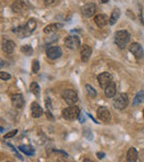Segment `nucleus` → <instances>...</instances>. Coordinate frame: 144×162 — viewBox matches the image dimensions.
<instances>
[{
    "label": "nucleus",
    "instance_id": "obj_1",
    "mask_svg": "<svg viewBox=\"0 0 144 162\" xmlns=\"http://www.w3.org/2000/svg\"><path fill=\"white\" fill-rule=\"evenodd\" d=\"M36 27H37L36 20L34 19H30L25 26H19V27L13 28L12 32L15 34H17L19 38H27L33 32Z\"/></svg>",
    "mask_w": 144,
    "mask_h": 162
},
{
    "label": "nucleus",
    "instance_id": "obj_2",
    "mask_svg": "<svg viewBox=\"0 0 144 162\" xmlns=\"http://www.w3.org/2000/svg\"><path fill=\"white\" fill-rule=\"evenodd\" d=\"M130 39H131V34L126 30H119L114 34V42L120 49H124L129 45Z\"/></svg>",
    "mask_w": 144,
    "mask_h": 162
},
{
    "label": "nucleus",
    "instance_id": "obj_3",
    "mask_svg": "<svg viewBox=\"0 0 144 162\" xmlns=\"http://www.w3.org/2000/svg\"><path fill=\"white\" fill-rule=\"evenodd\" d=\"M79 116H80V108H78L77 106H70V107L65 108V110L62 111V117L65 120H69V121L78 119Z\"/></svg>",
    "mask_w": 144,
    "mask_h": 162
},
{
    "label": "nucleus",
    "instance_id": "obj_4",
    "mask_svg": "<svg viewBox=\"0 0 144 162\" xmlns=\"http://www.w3.org/2000/svg\"><path fill=\"white\" fill-rule=\"evenodd\" d=\"M62 98H63V100H65L69 106H74V104L78 102V100H79L78 93L74 91V90H72V89L63 90V92H62Z\"/></svg>",
    "mask_w": 144,
    "mask_h": 162
},
{
    "label": "nucleus",
    "instance_id": "obj_5",
    "mask_svg": "<svg viewBox=\"0 0 144 162\" xmlns=\"http://www.w3.org/2000/svg\"><path fill=\"white\" fill-rule=\"evenodd\" d=\"M128 103H129V97H128L126 93H120L113 101L114 108L118 109V110H123V109H125V108L128 107Z\"/></svg>",
    "mask_w": 144,
    "mask_h": 162
},
{
    "label": "nucleus",
    "instance_id": "obj_6",
    "mask_svg": "<svg viewBox=\"0 0 144 162\" xmlns=\"http://www.w3.org/2000/svg\"><path fill=\"white\" fill-rule=\"evenodd\" d=\"M80 38L78 36H69L65 40V46L71 50H76L80 47Z\"/></svg>",
    "mask_w": 144,
    "mask_h": 162
},
{
    "label": "nucleus",
    "instance_id": "obj_7",
    "mask_svg": "<svg viewBox=\"0 0 144 162\" xmlns=\"http://www.w3.org/2000/svg\"><path fill=\"white\" fill-rule=\"evenodd\" d=\"M98 81L100 87L105 89L112 82V76H111L110 72H102V74H100L98 76Z\"/></svg>",
    "mask_w": 144,
    "mask_h": 162
},
{
    "label": "nucleus",
    "instance_id": "obj_8",
    "mask_svg": "<svg viewBox=\"0 0 144 162\" xmlns=\"http://www.w3.org/2000/svg\"><path fill=\"white\" fill-rule=\"evenodd\" d=\"M129 51L134 56L135 58H138V59H141L144 57V50L140 43L134 42V43H132V45H130Z\"/></svg>",
    "mask_w": 144,
    "mask_h": 162
},
{
    "label": "nucleus",
    "instance_id": "obj_9",
    "mask_svg": "<svg viewBox=\"0 0 144 162\" xmlns=\"http://www.w3.org/2000/svg\"><path fill=\"white\" fill-rule=\"evenodd\" d=\"M61 56H62V50L60 47L53 46V47H49L47 49V57L50 60H55V59L60 58Z\"/></svg>",
    "mask_w": 144,
    "mask_h": 162
},
{
    "label": "nucleus",
    "instance_id": "obj_10",
    "mask_svg": "<svg viewBox=\"0 0 144 162\" xmlns=\"http://www.w3.org/2000/svg\"><path fill=\"white\" fill-rule=\"evenodd\" d=\"M97 116L100 120H101L102 122H110L111 121V113L109 111V109L105 107H100L97 111Z\"/></svg>",
    "mask_w": 144,
    "mask_h": 162
},
{
    "label": "nucleus",
    "instance_id": "obj_11",
    "mask_svg": "<svg viewBox=\"0 0 144 162\" xmlns=\"http://www.w3.org/2000/svg\"><path fill=\"white\" fill-rule=\"evenodd\" d=\"M81 10H82V15L84 17L91 18V17H93L95 11H97V6H95L94 3H86V5H84L81 8Z\"/></svg>",
    "mask_w": 144,
    "mask_h": 162
},
{
    "label": "nucleus",
    "instance_id": "obj_12",
    "mask_svg": "<svg viewBox=\"0 0 144 162\" xmlns=\"http://www.w3.org/2000/svg\"><path fill=\"white\" fill-rule=\"evenodd\" d=\"M94 22L97 23V26L100 28L105 27L107 23H110V19L107 18V16L104 13H100V15H97L94 17Z\"/></svg>",
    "mask_w": 144,
    "mask_h": 162
},
{
    "label": "nucleus",
    "instance_id": "obj_13",
    "mask_svg": "<svg viewBox=\"0 0 144 162\" xmlns=\"http://www.w3.org/2000/svg\"><path fill=\"white\" fill-rule=\"evenodd\" d=\"M11 101H12V104L16 108L18 109H21L23 106H25V98L23 95H20V93H17V95H13L11 97Z\"/></svg>",
    "mask_w": 144,
    "mask_h": 162
},
{
    "label": "nucleus",
    "instance_id": "obj_14",
    "mask_svg": "<svg viewBox=\"0 0 144 162\" xmlns=\"http://www.w3.org/2000/svg\"><path fill=\"white\" fill-rule=\"evenodd\" d=\"M43 114V109L40 107L38 102H32L31 103V116L33 118H40Z\"/></svg>",
    "mask_w": 144,
    "mask_h": 162
},
{
    "label": "nucleus",
    "instance_id": "obj_15",
    "mask_svg": "<svg viewBox=\"0 0 144 162\" xmlns=\"http://www.w3.org/2000/svg\"><path fill=\"white\" fill-rule=\"evenodd\" d=\"M11 9L15 13H23L26 10V5L22 0H16L15 2L12 3V6H11Z\"/></svg>",
    "mask_w": 144,
    "mask_h": 162
},
{
    "label": "nucleus",
    "instance_id": "obj_16",
    "mask_svg": "<svg viewBox=\"0 0 144 162\" xmlns=\"http://www.w3.org/2000/svg\"><path fill=\"white\" fill-rule=\"evenodd\" d=\"M91 53H92V49L89 46H83L82 50H81V60L83 62H88L90 57H91Z\"/></svg>",
    "mask_w": 144,
    "mask_h": 162
},
{
    "label": "nucleus",
    "instance_id": "obj_17",
    "mask_svg": "<svg viewBox=\"0 0 144 162\" xmlns=\"http://www.w3.org/2000/svg\"><path fill=\"white\" fill-rule=\"evenodd\" d=\"M126 161L128 162H136L138 161V151L135 148H130L126 152Z\"/></svg>",
    "mask_w": 144,
    "mask_h": 162
},
{
    "label": "nucleus",
    "instance_id": "obj_18",
    "mask_svg": "<svg viewBox=\"0 0 144 162\" xmlns=\"http://www.w3.org/2000/svg\"><path fill=\"white\" fill-rule=\"evenodd\" d=\"M104 93L107 98H113L115 93H117V87H115V83L112 81V82L104 89Z\"/></svg>",
    "mask_w": 144,
    "mask_h": 162
},
{
    "label": "nucleus",
    "instance_id": "obj_19",
    "mask_svg": "<svg viewBox=\"0 0 144 162\" xmlns=\"http://www.w3.org/2000/svg\"><path fill=\"white\" fill-rule=\"evenodd\" d=\"M61 27H62V25H60V23H51V25L47 26V27L43 29V32L47 34H54V32H57Z\"/></svg>",
    "mask_w": 144,
    "mask_h": 162
},
{
    "label": "nucleus",
    "instance_id": "obj_20",
    "mask_svg": "<svg viewBox=\"0 0 144 162\" xmlns=\"http://www.w3.org/2000/svg\"><path fill=\"white\" fill-rule=\"evenodd\" d=\"M2 49H3V51L7 52V53H12L13 50H15V42L11 41V40H7V41L3 42Z\"/></svg>",
    "mask_w": 144,
    "mask_h": 162
},
{
    "label": "nucleus",
    "instance_id": "obj_21",
    "mask_svg": "<svg viewBox=\"0 0 144 162\" xmlns=\"http://www.w3.org/2000/svg\"><path fill=\"white\" fill-rule=\"evenodd\" d=\"M144 101V90L138 92V95H135L134 100H133V107H136L139 104H141Z\"/></svg>",
    "mask_w": 144,
    "mask_h": 162
},
{
    "label": "nucleus",
    "instance_id": "obj_22",
    "mask_svg": "<svg viewBox=\"0 0 144 162\" xmlns=\"http://www.w3.org/2000/svg\"><path fill=\"white\" fill-rule=\"evenodd\" d=\"M120 15H121V13H120L119 8H114L112 13H111V18H110V25L111 26L114 25V23L118 21V19L120 18Z\"/></svg>",
    "mask_w": 144,
    "mask_h": 162
},
{
    "label": "nucleus",
    "instance_id": "obj_23",
    "mask_svg": "<svg viewBox=\"0 0 144 162\" xmlns=\"http://www.w3.org/2000/svg\"><path fill=\"white\" fill-rule=\"evenodd\" d=\"M19 150L25 153L26 156H33L34 154V149L31 146H20Z\"/></svg>",
    "mask_w": 144,
    "mask_h": 162
},
{
    "label": "nucleus",
    "instance_id": "obj_24",
    "mask_svg": "<svg viewBox=\"0 0 144 162\" xmlns=\"http://www.w3.org/2000/svg\"><path fill=\"white\" fill-rule=\"evenodd\" d=\"M30 91L32 92L36 97H39L40 95V86L37 82H32L30 85Z\"/></svg>",
    "mask_w": 144,
    "mask_h": 162
},
{
    "label": "nucleus",
    "instance_id": "obj_25",
    "mask_svg": "<svg viewBox=\"0 0 144 162\" xmlns=\"http://www.w3.org/2000/svg\"><path fill=\"white\" fill-rule=\"evenodd\" d=\"M86 89L90 98H95V97H97V91H95V89L93 88V87H91L90 85H86Z\"/></svg>",
    "mask_w": 144,
    "mask_h": 162
},
{
    "label": "nucleus",
    "instance_id": "obj_26",
    "mask_svg": "<svg viewBox=\"0 0 144 162\" xmlns=\"http://www.w3.org/2000/svg\"><path fill=\"white\" fill-rule=\"evenodd\" d=\"M21 52L22 53H25L26 56H30L32 52H33V49H32V47L29 46V45H26V46H22L21 47Z\"/></svg>",
    "mask_w": 144,
    "mask_h": 162
},
{
    "label": "nucleus",
    "instance_id": "obj_27",
    "mask_svg": "<svg viewBox=\"0 0 144 162\" xmlns=\"http://www.w3.org/2000/svg\"><path fill=\"white\" fill-rule=\"evenodd\" d=\"M40 70V63L38 60H33V62H32V72L33 74H38Z\"/></svg>",
    "mask_w": 144,
    "mask_h": 162
},
{
    "label": "nucleus",
    "instance_id": "obj_28",
    "mask_svg": "<svg viewBox=\"0 0 144 162\" xmlns=\"http://www.w3.org/2000/svg\"><path fill=\"white\" fill-rule=\"evenodd\" d=\"M0 78H1V80H9V79H11V76H10L9 74H7V72L1 71V72H0Z\"/></svg>",
    "mask_w": 144,
    "mask_h": 162
},
{
    "label": "nucleus",
    "instance_id": "obj_29",
    "mask_svg": "<svg viewBox=\"0 0 144 162\" xmlns=\"http://www.w3.org/2000/svg\"><path fill=\"white\" fill-rule=\"evenodd\" d=\"M7 144H8V146H9V147H10V148H11V149H12V150H13V152H15V153H16V156L18 157L19 159H21V160H22V161H23V159H22V156H20V154H19V152H17V149H16V148H15V147H13L12 144H11V143H9V142H8V143H7Z\"/></svg>",
    "mask_w": 144,
    "mask_h": 162
},
{
    "label": "nucleus",
    "instance_id": "obj_30",
    "mask_svg": "<svg viewBox=\"0 0 144 162\" xmlns=\"http://www.w3.org/2000/svg\"><path fill=\"white\" fill-rule=\"evenodd\" d=\"M17 132H18V130H13V131L9 132V133H8V135H5V139H9V138H12V137H15V135H17Z\"/></svg>",
    "mask_w": 144,
    "mask_h": 162
},
{
    "label": "nucleus",
    "instance_id": "obj_31",
    "mask_svg": "<svg viewBox=\"0 0 144 162\" xmlns=\"http://www.w3.org/2000/svg\"><path fill=\"white\" fill-rule=\"evenodd\" d=\"M46 107L48 108V110H51V109H52V104H51L50 98H46Z\"/></svg>",
    "mask_w": 144,
    "mask_h": 162
},
{
    "label": "nucleus",
    "instance_id": "obj_32",
    "mask_svg": "<svg viewBox=\"0 0 144 162\" xmlns=\"http://www.w3.org/2000/svg\"><path fill=\"white\" fill-rule=\"evenodd\" d=\"M47 118H48V119H50V120H54V118H53V116H52V113L50 112V110H48V112H47Z\"/></svg>",
    "mask_w": 144,
    "mask_h": 162
},
{
    "label": "nucleus",
    "instance_id": "obj_33",
    "mask_svg": "<svg viewBox=\"0 0 144 162\" xmlns=\"http://www.w3.org/2000/svg\"><path fill=\"white\" fill-rule=\"evenodd\" d=\"M97 157H98L99 159H102V158H104V153L98 152V153H97Z\"/></svg>",
    "mask_w": 144,
    "mask_h": 162
},
{
    "label": "nucleus",
    "instance_id": "obj_34",
    "mask_svg": "<svg viewBox=\"0 0 144 162\" xmlns=\"http://www.w3.org/2000/svg\"><path fill=\"white\" fill-rule=\"evenodd\" d=\"M43 1H44L46 5H52V3L54 2V0H43Z\"/></svg>",
    "mask_w": 144,
    "mask_h": 162
},
{
    "label": "nucleus",
    "instance_id": "obj_35",
    "mask_svg": "<svg viewBox=\"0 0 144 162\" xmlns=\"http://www.w3.org/2000/svg\"><path fill=\"white\" fill-rule=\"evenodd\" d=\"M78 119L80 120V122H84V119H83V116H82V114H81V113H80V116H79V118H78Z\"/></svg>",
    "mask_w": 144,
    "mask_h": 162
},
{
    "label": "nucleus",
    "instance_id": "obj_36",
    "mask_svg": "<svg viewBox=\"0 0 144 162\" xmlns=\"http://www.w3.org/2000/svg\"><path fill=\"white\" fill-rule=\"evenodd\" d=\"M82 162H93V161H92V160H90V159H84Z\"/></svg>",
    "mask_w": 144,
    "mask_h": 162
},
{
    "label": "nucleus",
    "instance_id": "obj_37",
    "mask_svg": "<svg viewBox=\"0 0 144 162\" xmlns=\"http://www.w3.org/2000/svg\"><path fill=\"white\" fill-rule=\"evenodd\" d=\"M101 2L102 3H107V2H109V0H101Z\"/></svg>",
    "mask_w": 144,
    "mask_h": 162
},
{
    "label": "nucleus",
    "instance_id": "obj_38",
    "mask_svg": "<svg viewBox=\"0 0 144 162\" xmlns=\"http://www.w3.org/2000/svg\"><path fill=\"white\" fill-rule=\"evenodd\" d=\"M3 64H5V61H3V60H1V67H3Z\"/></svg>",
    "mask_w": 144,
    "mask_h": 162
},
{
    "label": "nucleus",
    "instance_id": "obj_39",
    "mask_svg": "<svg viewBox=\"0 0 144 162\" xmlns=\"http://www.w3.org/2000/svg\"><path fill=\"white\" fill-rule=\"evenodd\" d=\"M143 117H144V110H143Z\"/></svg>",
    "mask_w": 144,
    "mask_h": 162
},
{
    "label": "nucleus",
    "instance_id": "obj_40",
    "mask_svg": "<svg viewBox=\"0 0 144 162\" xmlns=\"http://www.w3.org/2000/svg\"><path fill=\"white\" fill-rule=\"evenodd\" d=\"M7 162H10V161H7Z\"/></svg>",
    "mask_w": 144,
    "mask_h": 162
}]
</instances>
